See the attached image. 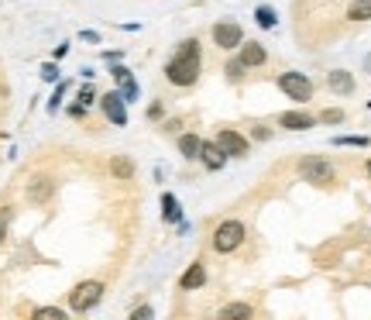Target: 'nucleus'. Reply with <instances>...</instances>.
Segmentation results:
<instances>
[{
    "instance_id": "nucleus-5",
    "label": "nucleus",
    "mask_w": 371,
    "mask_h": 320,
    "mask_svg": "<svg viewBox=\"0 0 371 320\" xmlns=\"http://www.w3.org/2000/svg\"><path fill=\"white\" fill-rule=\"evenodd\" d=\"M275 86H278V90H282L289 100H296V103H310L313 100V80L306 76V73H296V69H289V73H278Z\"/></svg>"
},
{
    "instance_id": "nucleus-9",
    "label": "nucleus",
    "mask_w": 371,
    "mask_h": 320,
    "mask_svg": "<svg viewBox=\"0 0 371 320\" xmlns=\"http://www.w3.org/2000/svg\"><path fill=\"white\" fill-rule=\"evenodd\" d=\"M24 193H28V200L31 203H48L52 200V197H56V180H52V176H45V172H38V176H31V180H28V190H24Z\"/></svg>"
},
{
    "instance_id": "nucleus-31",
    "label": "nucleus",
    "mask_w": 371,
    "mask_h": 320,
    "mask_svg": "<svg viewBox=\"0 0 371 320\" xmlns=\"http://www.w3.org/2000/svg\"><path fill=\"white\" fill-rule=\"evenodd\" d=\"M152 317H155V306H148V303H141V306L131 310V320H152Z\"/></svg>"
},
{
    "instance_id": "nucleus-21",
    "label": "nucleus",
    "mask_w": 371,
    "mask_h": 320,
    "mask_svg": "<svg viewBox=\"0 0 371 320\" xmlns=\"http://www.w3.org/2000/svg\"><path fill=\"white\" fill-rule=\"evenodd\" d=\"M348 18L351 21H371V0H354L348 7Z\"/></svg>"
},
{
    "instance_id": "nucleus-14",
    "label": "nucleus",
    "mask_w": 371,
    "mask_h": 320,
    "mask_svg": "<svg viewBox=\"0 0 371 320\" xmlns=\"http://www.w3.org/2000/svg\"><path fill=\"white\" fill-rule=\"evenodd\" d=\"M327 90L337 93V97H351L354 93V76L348 69H330L327 73Z\"/></svg>"
},
{
    "instance_id": "nucleus-27",
    "label": "nucleus",
    "mask_w": 371,
    "mask_h": 320,
    "mask_svg": "<svg viewBox=\"0 0 371 320\" xmlns=\"http://www.w3.org/2000/svg\"><path fill=\"white\" fill-rule=\"evenodd\" d=\"M66 90H69V83H56V93H52V100H48V114H56L62 107V97H66Z\"/></svg>"
},
{
    "instance_id": "nucleus-19",
    "label": "nucleus",
    "mask_w": 371,
    "mask_h": 320,
    "mask_svg": "<svg viewBox=\"0 0 371 320\" xmlns=\"http://www.w3.org/2000/svg\"><path fill=\"white\" fill-rule=\"evenodd\" d=\"M224 76H227V83H241V80H244V76H248V66H244V59H241V56L227 59V66H224Z\"/></svg>"
},
{
    "instance_id": "nucleus-2",
    "label": "nucleus",
    "mask_w": 371,
    "mask_h": 320,
    "mask_svg": "<svg viewBox=\"0 0 371 320\" xmlns=\"http://www.w3.org/2000/svg\"><path fill=\"white\" fill-rule=\"evenodd\" d=\"M244 238H248V227H244V220L237 217H227L216 224L214 238H210V248H214L216 255H234L237 248L244 244Z\"/></svg>"
},
{
    "instance_id": "nucleus-26",
    "label": "nucleus",
    "mask_w": 371,
    "mask_h": 320,
    "mask_svg": "<svg viewBox=\"0 0 371 320\" xmlns=\"http://www.w3.org/2000/svg\"><path fill=\"white\" fill-rule=\"evenodd\" d=\"M272 128H268V124H251V131H248V138L251 141H272Z\"/></svg>"
},
{
    "instance_id": "nucleus-16",
    "label": "nucleus",
    "mask_w": 371,
    "mask_h": 320,
    "mask_svg": "<svg viewBox=\"0 0 371 320\" xmlns=\"http://www.w3.org/2000/svg\"><path fill=\"white\" fill-rule=\"evenodd\" d=\"M216 317L220 320H251L254 317V306L251 303H224L220 310H216Z\"/></svg>"
},
{
    "instance_id": "nucleus-25",
    "label": "nucleus",
    "mask_w": 371,
    "mask_h": 320,
    "mask_svg": "<svg viewBox=\"0 0 371 320\" xmlns=\"http://www.w3.org/2000/svg\"><path fill=\"white\" fill-rule=\"evenodd\" d=\"M117 86H120V97H124L127 103H135L137 93H141V90H137V83H135V76H131V80H124V83H117Z\"/></svg>"
},
{
    "instance_id": "nucleus-33",
    "label": "nucleus",
    "mask_w": 371,
    "mask_h": 320,
    "mask_svg": "<svg viewBox=\"0 0 371 320\" xmlns=\"http://www.w3.org/2000/svg\"><path fill=\"white\" fill-rule=\"evenodd\" d=\"M316 120H323V124H340V120H344V110H323Z\"/></svg>"
},
{
    "instance_id": "nucleus-4",
    "label": "nucleus",
    "mask_w": 371,
    "mask_h": 320,
    "mask_svg": "<svg viewBox=\"0 0 371 320\" xmlns=\"http://www.w3.org/2000/svg\"><path fill=\"white\" fill-rule=\"evenodd\" d=\"M100 300H103V282L100 279H83L73 286V293H69V310L73 314H90V310H97Z\"/></svg>"
},
{
    "instance_id": "nucleus-36",
    "label": "nucleus",
    "mask_w": 371,
    "mask_h": 320,
    "mask_svg": "<svg viewBox=\"0 0 371 320\" xmlns=\"http://www.w3.org/2000/svg\"><path fill=\"white\" fill-rule=\"evenodd\" d=\"M79 38H83V41H93V45H97L100 35H97V31H79Z\"/></svg>"
},
{
    "instance_id": "nucleus-34",
    "label": "nucleus",
    "mask_w": 371,
    "mask_h": 320,
    "mask_svg": "<svg viewBox=\"0 0 371 320\" xmlns=\"http://www.w3.org/2000/svg\"><path fill=\"white\" fill-rule=\"evenodd\" d=\"M86 110H90V107H86V103H73V107H69V118H86Z\"/></svg>"
},
{
    "instance_id": "nucleus-35",
    "label": "nucleus",
    "mask_w": 371,
    "mask_h": 320,
    "mask_svg": "<svg viewBox=\"0 0 371 320\" xmlns=\"http://www.w3.org/2000/svg\"><path fill=\"white\" fill-rule=\"evenodd\" d=\"M52 56H56V59H66V56H69V45H66V41L56 45V52H52Z\"/></svg>"
},
{
    "instance_id": "nucleus-28",
    "label": "nucleus",
    "mask_w": 371,
    "mask_h": 320,
    "mask_svg": "<svg viewBox=\"0 0 371 320\" xmlns=\"http://www.w3.org/2000/svg\"><path fill=\"white\" fill-rule=\"evenodd\" d=\"M100 97H97V90H93V83H86V86H79V103H86V107H90V103H97Z\"/></svg>"
},
{
    "instance_id": "nucleus-17",
    "label": "nucleus",
    "mask_w": 371,
    "mask_h": 320,
    "mask_svg": "<svg viewBox=\"0 0 371 320\" xmlns=\"http://www.w3.org/2000/svg\"><path fill=\"white\" fill-rule=\"evenodd\" d=\"M203 141L207 138H199V135H179V155L186 162H196L203 152Z\"/></svg>"
},
{
    "instance_id": "nucleus-3",
    "label": "nucleus",
    "mask_w": 371,
    "mask_h": 320,
    "mask_svg": "<svg viewBox=\"0 0 371 320\" xmlns=\"http://www.w3.org/2000/svg\"><path fill=\"white\" fill-rule=\"evenodd\" d=\"M296 172H299V180L310 182V186H330L333 182V162L327 155H303V159L296 162Z\"/></svg>"
},
{
    "instance_id": "nucleus-29",
    "label": "nucleus",
    "mask_w": 371,
    "mask_h": 320,
    "mask_svg": "<svg viewBox=\"0 0 371 320\" xmlns=\"http://www.w3.org/2000/svg\"><path fill=\"white\" fill-rule=\"evenodd\" d=\"M110 76H114V83H124V80H131V69H127L124 62H114V66H110Z\"/></svg>"
},
{
    "instance_id": "nucleus-32",
    "label": "nucleus",
    "mask_w": 371,
    "mask_h": 320,
    "mask_svg": "<svg viewBox=\"0 0 371 320\" xmlns=\"http://www.w3.org/2000/svg\"><path fill=\"white\" fill-rule=\"evenodd\" d=\"M165 118V103L155 100V103H148V120H162Z\"/></svg>"
},
{
    "instance_id": "nucleus-10",
    "label": "nucleus",
    "mask_w": 371,
    "mask_h": 320,
    "mask_svg": "<svg viewBox=\"0 0 371 320\" xmlns=\"http://www.w3.org/2000/svg\"><path fill=\"white\" fill-rule=\"evenodd\" d=\"M207 282H210V276H207V265L196 259L193 265L179 276V289H182V293H196V289H203Z\"/></svg>"
},
{
    "instance_id": "nucleus-11",
    "label": "nucleus",
    "mask_w": 371,
    "mask_h": 320,
    "mask_svg": "<svg viewBox=\"0 0 371 320\" xmlns=\"http://www.w3.org/2000/svg\"><path fill=\"white\" fill-rule=\"evenodd\" d=\"M237 56L244 59L248 69H261V66L268 62V52H265L261 41H241V45H237Z\"/></svg>"
},
{
    "instance_id": "nucleus-7",
    "label": "nucleus",
    "mask_w": 371,
    "mask_h": 320,
    "mask_svg": "<svg viewBox=\"0 0 371 320\" xmlns=\"http://www.w3.org/2000/svg\"><path fill=\"white\" fill-rule=\"evenodd\" d=\"M210 38H214L216 48H224V52H234L237 45L244 41V28H241L237 21H216L214 28H210Z\"/></svg>"
},
{
    "instance_id": "nucleus-13",
    "label": "nucleus",
    "mask_w": 371,
    "mask_h": 320,
    "mask_svg": "<svg viewBox=\"0 0 371 320\" xmlns=\"http://www.w3.org/2000/svg\"><path fill=\"white\" fill-rule=\"evenodd\" d=\"M199 162H203V169L207 172H220L224 165H227V155H224V148L216 145V141H203V152H199Z\"/></svg>"
},
{
    "instance_id": "nucleus-22",
    "label": "nucleus",
    "mask_w": 371,
    "mask_h": 320,
    "mask_svg": "<svg viewBox=\"0 0 371 320\" xmlns=\"http://www.w3.org/2000/svg\"><path fill=\"white\" fill-rule=\"evenodd\" d=\"M11 224H14V207H0V244L11 234Z\"/></svg>"
},
{
    "instance_id": "nucleus-24",
    "label": "nucleus",
    "mask_w": 371,
    "mask_h": 320,
    "mask_svg": "<svg viewBox=\"0 0 371 320\" xmlns=\"http://www.w3.org/2000/svg\"><path fill=\"white\" fill-rule=\"evenodd\" d=\"M333 145H337V148H344V145H348V148H365L368 138H365V135H337Z\"/></svg>"
},
{
    "instance_id": "nucleus-37",
    "label": "nucleus",
    "mask_w": 371,
    "mask_h": 320,
    "mask_svg": "<svg viewBox=\"0 0 371 320\" xmlns=\"http://www.w3.org/2000/svg\"><path fill=\"white\" fill-rule=\"evenodd\" d=\"M365 73H371V56H368V59H365Z\"/></svg>"
},
{
    "instance_id": "nucleus-12",
    "label": "nucleus",
    "mask_w": 371,
    "mask_h": 320,
    "mask_svg": "<svg viewBox=\"0 0 371 320\" xmlns=\"http://www.w3.org/2000/svg\"><path fill=\"white\" fill-rule=\"evenodd\" d=\"M278 128L310 131V128H316V114H310V110H286V114H278Z\"/></svg>"
},
{
    "instance_id": "nucleus-15",
    "label": "nucleus",
    "mask_w": 371,
    "mask_h": 320,
    "mask_svg": "<svg viewBox=\"0 0 371 320\" xmlns=\"http://www.w3.org/2000/svg\"><path fill=\"white\" fill-rule=\"evenodd\" d=\"M135 172H137V165L131 155H114L110 159V176L120 182H127V180H135Z\"/></svg>"
},
{
    "instance_id": "nucleus-38",
    "label": "nucleus",
    "mask_w": 371,
    "mask_h": 320,
    "mask_svg": "<svg viewBox=\"0 0 371 320\" xmlns=\"http://www.w3.org/2000/svg\"><path fill=\"white\" fill-rule=\"evenodd\" d=\"M365 172H368V180H371V159H368V165H365Z\"/></svg>"
},
{
    "instance_id": "nucleus-8",
    "label": "nucleus",
    "mask_w": 371,
    "mask_h": 320,
    "mask_svg": "<svg viewBox=\"0 0 371 320\" xmlns=\"http://www.w3.org/2000/svg\"><path fill=\"white\" fill-rule=\"evenodd\" d=\"M100 110H103V118L110 120L114 128H124L127 124V100L120 97V90H110V93H100Z\"/></svg>"
},
{
    "instance_id": "nucleus-30",
    "label": "nucleus",
    "mask_w": 371,
    "mask_h": 320,
    "mask_svg": "<svg viewBox=\"0 0 371 320\" xmlns=\"http://www.w3.org/2000/svg\"><path fill=\"white\" fill-rule=\"evenodd\" d=\"M41 80H45V83H59V66H56V62H45V66H41Z\"/></svg>"
},
{
    "instance_id": "nucleus-6",
    "label": "nucleus",
    "mask_w": 371,
    "mask_h": 320,
    "mask_svg": "<svg viewBox=\"0 0 371 320\" xmlns=\"http://www.w3.org/2000/svg\"><path fill=\"white\" fill-rule=\"evenodd\" d=\"M214 141L224 148L227 159H248V155H251V138L241 135V131H234V128H220Z\"/></svg>"
},
{
    "instance_id": "nucleus-20",
    "label": "nucleus",
    "mask_w": 371,
    "mask_h": 320,
    "mask_svg": "<svg viewBox=\"0 0 371 320\" xmlns=\"http://www.w3.org/2000/svg\"><path fill=\"white\" fill-rule=\"evenodd\" d=\"M254 24H258V28H275V24H278L275 7H268V4H258V7H254Z\"/></svg>"
},
{
    "instance_id": "nucleus-23",
    "label": "nucleus",
    "mask_w": 371,
    "mask_h": 320,
    "mask_svg": "<svg viewBox=\"0 0 371 320\" xmlns=\"http://www.w3.org/2000/svg\"><path fill=\"white\" fill-rule=\"evenodd\" d=\"M35 320H66V310L62 306H35Z\"/></svg>"
},
{
    "instance_id": "nucleus-1",
    "label": "nucleus",
    "mask_w": 371,
    "mask_h": 320,
    "mask_svg": "<svg viewBox=\"0 0 371 320\" xmlns=\"http://www.w3.org/2000/svg\"><path fill=\"white\" fill-rule=\"evenodd\" d=\"M199 76H203V48H199V38L179 41L172 59L165 62V80L172 83V86L189 90V86L199 83Z\"/></svg>"
},
{
    "instance_id": "nucleus-18",
    "label": "nucleus",
    "mask_w": 371,
    "mask_h": 320,
    "mask_svg": "<svg viewBox=\"0 0 371 320\" xmlns=\"http://www.w3.org/2000/svg\"><path fill=\"white\" fill-rule=\"evenodd\" d=\"M162 220L165 224H179L182 220V207H179L176 193H162Z\"/></svg>"
}]
</instances>
